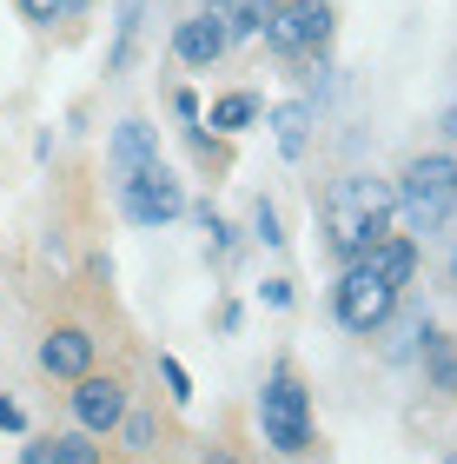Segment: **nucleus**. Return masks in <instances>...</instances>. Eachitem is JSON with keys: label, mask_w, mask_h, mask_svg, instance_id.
<instances>
[{"label": "nucleus", "mask_w": 457, "mask_h": 464, "mask_svg": "<svg viewBox=\"0 0 457 464\" xmlns=\"http://www.w3.org/2000/svg\"><path fill=\"white\" fill-rule=\"evenodd\" d=\"M391 213H398V186L371 179V173H345L325 193V239L345 266H358L378 239H391Z\"/></svg>", "instance_id": "f257e3e1"}, {"label": "nucleus", "mask_w": 457, "mask_h": 464, "mask_svg": "<svg viewBox=\"0 0 457 464\" xmlns=\"http://www.w3.org/2000/svg\"><path fill=\"white\" fill-rule=\"evenodd\" d=\"M398 213H405L411 232H438L457 213V160H444V153L411 160L405 186H398Z\"/></svg>", "instance_id": "f03ea898"}, {"label": "nucleus", "mask_w": 457, "mask_h": 464, "mask_svg": "<svg viewBox=\"0 0 457 464\" xmlns=\"http://www.w3.org/2000/svg\"><path fill=\"white\" fill-rule=\"evenodd\" d=\"M259 425H265V445L285 451V458H299L311 445V398L285 365L265 378V392H259Z\"/></svg>", "instance_id": "7ed1b4c3"}, {"label": "nucleus", "mask_w": 457, "mask_h": 464, "mask_svg": "<svg viewBox=\"0 0 457 464\" xmlns=\"http://www.w3.org/2000/svg\"><path fill=\"white\" fill-rule=\"evenodd\" d=\"M391 312H398V285L378 279L365 259L345 266V279H338V319H345L351 332H378Z\"/></svg>", "instance_id": "20e7f679"}, {"label": "nucleus", "mask_w": 457, "mask_h": 464, "mask_svg": "<svg viewBox=\"0 0 457 464\" xmlns=\"http://www.w3.org/2000/svg\"><path fill=\"white\" fill-rule=\"evenodd\" d=\"M119 206H127L133 226H166V219L186 213V193H179V179L166 173V166H139V173L119 179Z\"/></svg>", "instance_id": "39448f33"}, {"label": "nucleus", "mask_w": 457, "mask_h": 464, "mask_svg": "<svg viewBox=\"0 0 457 464\" xmlns=\"http://www.w3.org/2000/svg\"><path fill=\"white\" fill-rule=\"evenodd\" d=\"M331 40V7L325 0H285V7H272V20H265V47L272 53H311Z\"/></svg>", "instance_id": "423d86ee"}, {"label": "nucleus", "mask_w": 457, "mask_h": 464, "mask_svg": "<svg viewBox=\"0 0 457 464\" xmlns=\"http://www.w3.org/2000/svg\"><path fill=\"white\" fill-rule=\"evenodd\" d=\"M73 418H80V431H93V438L119 431V418H127V385H119V378H100V372L73 378Z\"/></svg>", "instance_id": "0eeeda50"}, {"label": "nucleus", "mask_w": 457, "mask_h": 464, "mask_svg": "<svg viewBox=\"0 0 457 464\" xmlns=\"http://www.w3.org/2000/svg\"><path fill=\"white\" fill-rule=\"evenodd\" d=\"M40 372H47V378H87L93 372V332L53 325L47 339H40Z\"/></svg>", "instance_id": "6e6552de"}, {"label": "nucleus", "mask_w": 457, "mask_h": 464, "mask_svg": "<svg viewBox=\"0 0 457 464\" xmlns=\"http://www.w3.org/2000/svg\"><path fill=\"white\" fill-rule=\"evenodd\" d=\"M233 47V40L219 34V20L213 14H199V20H179V34H173V53L186 60V67H213V60Z\"/></svg>", "instance_id": "1a4fd4ad"}, {"label": "nucleus", "mask_w": 457, "mask_h": 464, "mask_svg": "<svg viewBox=\"0 0 457 464\" xmlns=\"http://www.w3.org/2000/svg\"><path fill=\"white\" fill-rule=\"evenodd\" d=\"M205 14L219 20L225 40H245V34H265V20H272V0H205Z\"/></svg>", "instance_id": "9d476101"}, {"label": "nucleus", "mask_w": 457, "mask_h": 464, "mask_svg": "<svg viewBox=\"0 0 457 464\" xmlns=\"http://www.w3.org/2000/svg\"><path fill=\"white\" fill-rule=\"evenodd\" d=\"M113 166H119V173L159 166V140H153V126H147V120H119V133H113Z\"/></svg>", "instance_id": "9b49d317"}, {"label": "nucleus", "mask_w": 457, "mask_h": 464, "mask_svg": "<svg viewBox=\"0 0 457 464\" xmlns=\"http://www.w3.org/2000/svg\"><path fill=\"white\" fill-rule=\"evenodd\" d=\"M365 266L371 272H378V279H391V285H411V272H418V246H411V239H398V232H391V239H378V246H371L365 252Z\"/></svg>", "instance_id": "f8f14e48"}, {"label": "nucleus", "mask_w": 457, "mask_h": 464, "mask_svg": "<svg viewBox=\"0 0 457 464\" xmlns=\"http://www.w3.org/2000/svg\"><path fill=\"white\" fill-rule=\"evenodd\" d=\"M265 126H272L279 153H285V160H299V153H305V140H311V107H305V100H285V107L265 113Z\"/></svg>", "instance_id": "ddd939ff"}, {"label": "nucleus", "mask_w": 457, "mask_h": 464, "mask_svg": "<svg viewBox=\"0 0 457 464\" xmlns=\"http://www.w3.org/2000/svg\"><path fill=\"white\" fill-rule=\"evenodd\" d=\"M139 14H147V0H119V40H113V53H107V67H113V73H127V60H133Z\"/></svg>", "instance_id": "4468645a"}, {"label": "nucleus", "mask_w": 457, "mask_h": 464, "mask_svg": "<svg viewBox=\"0 0 457 464\" xmlns=\"http://www.w3.org/2000/svg\"><path fill=\"white\" fill-rule=\"evenodd\" d=\"M252 120H259V100H252V93H225V100H213V126H219V133H245Z\"/></svg>", "instance_id": "2eb2a0df"}, {"label": "nucleus", "mask_w": 457, "mask_h": 464, "mask_svg": "<svg viewBox=\"0 0 457 464\" xmlns=\"http://www.w3.org/2000/svg\"><path fill=\"white\" fill-rule=\"evenodd\" d=\"M47 464H100V445H93V431L47 438Z\"/></svg>", "instance_id": "dca6fc26"}, {"label": "nucleus", "mask_w": 457, "mask_h": 464, "mask_svg": "<svg viewBox=\"0 0 457 464\" xmlns=\"http://www.w3.org/2000/svg\"><path fill=\"white\" fill-rule=\"evenodd\" d=\"M20 20H33V27H53V20H73L87 0H14Z\"/></svg>", "instance_id": "f3484780"}, {"label": "nucleus", "mask_w": 457, "mask_h": 464, "mask_svg": "<svg viewBox=\"0 0 457 464\" xmlns=\"http://www.w3.org/2000/svg\"><path fill=\"white\" fill-rule=\"evenodd\" d=\"M418 339H424V352H431V378H438V385H457V352H451V345H444L431 325L418 332Z\"/></svg>", "instance_id": "a211bd4d"}, {"label": "nucleus", "mask_w": 457, "mask_h": 464, "mask_svg": "<svg viewBox=\"0 0 457 464\" xmlns=\"http://www.w3.org/2000/svg\"><path fill=\"white\" fill-rule=\"evenodd\" d=\"M159 378H166V392H173V405H193V378H186L179 358H159Z\"/></svg>", "instance_id": "6ab92c4d"}, {"label": "nucleus", "mask_w": 457, "mask_h": 464, "mask_svg": "<svg viewBox=\"0 0 457 464\" xmlns=\"http://www.w3.org/2000/svg\"><path fill=\"white\" fill-rule=\"evenodd\" d=\"M119 438H127V451H147L153 445V418L147 411H127V418H119Z\"/></svg>", "instance_id": "aec40b11"}, {"label": "nucleus", "mask_w": 457, "mask_h": 464, "mask_svg": "<svg viewBox=\"0 0 457 464\" xmlns=\"http://www.w3.org/2000/svg\"><path fill=\"white\" fill-rule=\"evenodd\" d=\"M252 232H259L265 246H279V239H285V232H279V206H272V199H259V206H252Z\"/></svg>", "instance_id": "412c9836"}, {"label": "nucleus", "mask_w": 457, "mask_h": 464, "mask_svg": "<svg viewBox=\"0 0 457 464\" xmlns=\"http://www.w3.org/2000/svg\"><path fill=\"white\" fill-rule=\"evenodd\" d=\"M199 226H205V239H213V252L225 259V246H233V232H225V219L213 213V206H199Z\"/></svg>", "instance_id": "4be33fe9"}, {"label": "nucleus", "mask_w": 457, "mask_h": 464, "mask_svg": "<svg viewBox=\"0 0 457 464\" xmlns=\"http://www.w3.org/2000/svg\"><path fill=\"white\" fill-rule=\"evenodd\" d=\"M20 425H27V411H20L14 398H0V431H20Z\"/></svg>", "instance_id": "5701e85b"}, {"label": "nucleus", "mask_w": 457, "mask_h": 464, "mask_svg": "<svg viewBox=\"0 0 457 464\" xmlns=\"http://www.w3.org/2000/svg\"><path fill=\"white\" fill-rule=\"evenodd\" d=\"M265 305H292V285H285V279H265Z\"/></svg>", "instance_id": "b1692460"}, {"label": "nucleus", "mask_w": 457, "mask_h": 464, "mask_svg": "<svg viewBox=\"0 0 457 464\" xmlns=\"http://www.w3.org/2000/svg\"><path fill=\"white\" fill-rule=\"evenodd\" d=\"M27 464H47V438H33V445H27Z\"/></svg>", "instance_id": "393cba45"}, {"label": "nucleus", "mask_w": 457, "mask_h": 464, "mask_svg": "<svg viewBox=\"0 0 457 464\" xmlns=\"http://www.w3.org/2000/svg\"><path fill=\"white\" fill-rule=\"evenodd\" d=\"M205 464H239L233 451H205Z\"/></svg>", "instance_id": "a878e982"}, {"label": "nucleus", "mask_w": 457, "mask_h": 464, "mask_svg": "<svg viewBox=\"0 0 457 464\" xmlns=\"http://www.w3.org/2000/svg\"><path fill=\"white\" fill-rule=\"evenodd\" d=\"M451 464H457V458H451Z\"/></svg>", "instance_id": "bb28decb"}]
</instances>
